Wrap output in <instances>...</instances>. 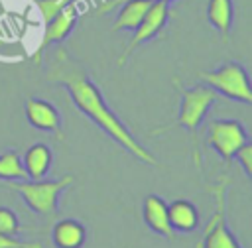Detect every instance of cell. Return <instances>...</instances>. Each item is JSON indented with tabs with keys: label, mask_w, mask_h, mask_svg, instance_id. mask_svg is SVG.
I'll use <instances>...</instances> for the list:
<instances>
[{
	"label": "cell",
	"mask_w": 252,
	"mask_h": 248,
	"mask_svg": "<svg viewBox=\"0 0 252 248\" xmlns=\"http://www.w3.org/2000/svg\"><path fill=\"white\" fill-rule=\"evenodd\" d=\"M75 181L73 175H63V179L57 181H45V179H24V181H6V185L16 191L26 205L43 217H53L57 213V201L59 195Z\"/></svg>",
	"instance_id": "3"
},
{
	"label": "cell",
	"mask_w": 252,
	"mask_h": 248,
	"mask_svg": "<svg viewBox=\"0 0 252 248\" xmlns=\"http://www.w3.org/2000/svg\"><path fill=\"white\" fill-rule=\"evenodd\" d=\"M45 77L47 81L61 85L67 91L71 102L93 124H96V128H100L108 138H112L122 150H126L130 155H134L138 161L146 165H158V159L154 157V154L134 138L128 126L106 104L98 85L87 73L83 63L75 59L65 47H59L53 53V59L49 63Z\"/></svg>",
	"instance_id": "1"
},
{
	"label": "cell",
	"mask_w": 252,
	"mask_h": 248,
	"mask_svg": "<svg viewBox=\"0 0 252 248\" xmlns=\"http://www.w3.org/2000/svg\"><path fill=\"white\" fill-rule=\"evenodd\" d=\"M205 16H207V22L220 33L222 41H228L230 28H232V18H234L232 0H209Z\"/></svg>",
	"instance_id": "15"
},
{
	"label": "cell",
	"mask_w": 252,
	"mask_h": 248,
	"mask_svg": "<svg viewBox=\"0 0 252 248\" xmlns=\"http://www.w3.org/2000/svg\"><path fill=\"white\" fill-rule=\"evenodd\" d=\"M142 213H144V220L150 226V230H154L156 234H159L167 240L175 238V232H173V228L169 224V217H167V203L161 197L148 195L144 199Z\"/></svg>",
	"instance_id": "11"
},
{
	"label": "cell",
	"mask_w": 252,
	"mask_h": 248,
	"mask_svg": "<svg viewBox=\"0 0 252 248\" xmlns=\"http://www.w3.org/2000/svg\"><path fill=\"white\" fill-rule=\"evenodd\" d=\"M167 217L173 232H193L199 226V211L187 199H175L167 205Z\"/></svg>",
	"instance_id": "12"
},
{
	"label": "cell",
	"mask_w": 252,
	"mask_h": 248,
	"mask_svg": "<svg viewBox=\"0 0 252 248\" xmlns=\"http://www.w3.org/2000/svg\"><path fill=\"white\" fill-rule=\"evenodd\" d=\"M0 179L4 181H24L26 171L22 165V157L18 155V152L8 150L0 154Z\"/></svg>",
	"instance_id": "16"
},
{
	"label": "cell",
	"mask_w": 252,
	"mask_h": 248,
	"mask_svg": "<svg viewBox=\"0 0 252 248\" xmlns=\"http://www.w3.org/2000/svg\"><path fill=\"white\" fill-rule=\"evenodd\" d=\"M236 161L242 165V171L248 179H252V146L250 142H246L242 148H238V152L234 154Z\"/></svg>",
	"instance_id": "19"
},
{
	"label": "cell",
	"mask_w": 252,
	"mask_h": 248,
	"mask_svg": "<svg viewBox=\"0 0 252 248\" xmlns=\"http://www.w3.org/2000/svg\"><path fill=\"white\" fill-rule=\"evenodd\" d=\"M26 118L33 128H37L41 132H49L57 140L65 138L61 114L53 102L43 100V98H28L26 100Z\"/></svg>",
	"instance_id": "9"
},
{
	"label": "cell",
	"mask_w": 252,
	"mask_h": 248,
	"mask_svg": "<svg viewBox=\"0 0 252 248\" xmlns=\"http://www.w3.org/2000/svg\"><path fill=\"white\" fill-rule=\"evenodd\" d=\"M199 79L203 85L211 87L217 94L250 104L252 102V89H250V79L242 63L238 61H226L219 65L217 69L203 71L199 73Z\"/></svg>",
	"instance_id": "4"
},
{
	"label": "cell",
	"mask_w": 252,
	"mask_h": 248,
	"mask_svg": "<svg viewBox=\"0 0 252 248\" xmlns=\"http://www.w3.org/2000/svg\"><path fill=\"white\" fill-rule=\"evenodd\" d=\"M79 20V6H77V0H71L67 6H63L49 22H45V30L41 33V41L37 45V49L33 51L32 59L35 65H41V59H43V53L49 45L53 43H59L63 41L75 28Z\"/></svg>",
	"instance_id": "8"
},
{
	"label": "cell",
	"mask_w": 252,
	"mask_h": 248,
	"mask_svg": "<svg viewBox=\"0 0 252 248\" xmlns=\"http://www.w3.org/2000/svg\"><path fill=\"white\" fill-rule=\"evenodd\" d=\"M51 238L57 248H81L87 238V228L75 218H63L53 224Z\"/></svg>",
	"instance_id": "14"
},
{
	"label": "cell",
	"mask_w": 252,
	"mask_h": 248,
	"mask_svg": "<svg viewBox=\"0 0 252 248\" xmlns=\"http://www.w3.org/2000/svg\"><path fill=\"white\" fill-rule=\"evenodd\" d=\"M18 230H20V222H18L16 213L8 207H0V234L16 236Z\"/></svg>",
	"instance_id": "17"
},
{
	"label": "cell",
	"mask_w": 252,
	"mask_h": 248,
	"mask_svg": "<svg viewBox=\"0 0 252 248\" xmlns=\"http://www.w3.org/2000/svg\"><path fill=\"white\" fill-rule=\"evenodd\" d=\"M118 2H122V6H120L118 16L114 18V24L110 26V31H122V30L134 31L138 28V24L142 22V18L146 16V12L150 10V6L154 4V0H118ZM118 2H108L98 12L104 14Z\"/></svg>",
	"instance_id": "10"
},
{
	"label": "cell",
	"mask_w": 252,
	"mask_h": 248,
	"mask_svg": "<svg viewBox=\"0 0 252 248\" xmlns=\"http://www.w3.org/2000/svg\"><path fill=\"white\" fill-rule=\"evenodd\" d=\"M173 83L181 93V102H179V112H177L175 120L171 122V126H181L189 132L191 142H193V161L197 167H201V144H199L197 130H199L201 122L205 120L209 108L217 102L219 94L203 83L189 87V89H183L177 79H173Z\"/></svg>",
	"instance_id": "2"
},
{
	"label": "cell",
	"mask_w": 252,
	"mask_h": 248,
	"mask_svg": "<svg viewBox=\"0 0 252 248\" xmlns=\"http://www.w3.org/2000/svg\"><path fill=\"white\" fill-rule=\"evenodd\" d=\"M226 185H228V177H222L213 187L215 213L211 215L203 232V240L199 242L197 248H242L226 222Z\"/></svg>",
	"instance_id": "5"
},
{
	"label": "cell",
	"mask_w": 252,
	"mask_h": 248,
	"mask_svg": "<svg viewBox=\"0 0 252 248\" xmlns=\"http://www.w3.org/2000/svg\"><path fill=\"white\" fill-rule=\"evenodd\" d=\"M51 157H53V154H51L49 146H45L41 142L28 148L24 157H22L26 177L28 179H43L51 167Z\"/></svg>",
	"instance_id": "13"
},
{
	"label": "cell",
	"mask_w": 252,
	"mask_h": 248,
	"mask_svg": "<svg viewBox=\"0 0 252 248\" xmlns=\"http://www.w3.org/2000/svg\"><path fill=\"white\" fill-rule=\"evenodd\" d=\"M0 248H41V244L39 242H22V240H16L14 236L0 234Z\"/></svg>",
	"instance_id": "20"
},
{
	"label": "cell",
	"mask_w": 252,
	"mask_h": 248,
	"mask_svg": "<svg viewBox=\"0 0 252 248\" xmlns=\"http://www.w3.org/2000/svg\"><path fill=\"white\" fill-rule=\"evenodd\" d=\"M207 146L213 148L220 159L228 165L238 148H242L248 142V132L240 120L234 118H215L209 122L207 128Z\"/></svg>",
	"instance_id": "6"
},
{
	"label": "cell",
	"mask_w": 252,
	"mask_h": 248,
	"mask_svg": "<svg viewBox=\"0 0 252 248\" xmlns=\"http://www.w3.org/2000/svg\"><path fill=\"white\" fill-rule=\"evenodd\" d=\"M71 0H37V10L43 22H49L63 6H67Z\"/></svg>",
	"instance_id": "18"
},
{
	"label": "cell",
	"mask_w": 252,
	"mask_h": 248,
	"mask_svg": "<svg viewBox=\"0 0 252 248\" xmlns=\"http://www.w3.org/2000/svg\"><path fill=\"white\" fill-rule=\"evenodd\" d=\"M169 18H171V6H169V2H165V0H154V4L146 12V16L138 24V28L132 31V37L126 43L124 51L120 53L118 65H124V61L132 55V51L136 47H140L142 43H148L154 37H158L163 31V28L167 26Z\"/></svg>",
	"instance_id": "7"
}]
</instances>
